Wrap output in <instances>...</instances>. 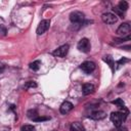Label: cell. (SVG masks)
<instances>
[{
	"mask_svg": "<svg viewBox=\"0 0 131 131\" xmlns=\"http://www.w3.org/2000/svg\"><path fill=\"white\" fill-rule=\"evenodd\" d=\"M130 29H131V28H130V24H129V23H122V24L119 26V28L117 29L116 33H117V35H119V36H126V35L129 34Z\"/></svg>",
	"mask_w": 131,
	"mask_h": 131,
	"instance_id": "52a82bcc",
	"label": "cell"
},
{
	"mask_svg": "<svg viewBox=\"0 0 131 131\" xmlns=\"http://www.w3.org/2000/svg\"><path fill=\"white\" fill-rule=\"evenodd\" d=\"M40 66H41V61L40 60H35V61L31 62L29 67H30V69L32 71H38L39 68H40Z\"/></svg>",
	"mask_w": 131,
	"mask_h": 131,
	"instance_id": "5bb4252c",
	"label": "cell"
},
{
	"mask_svg": "<svg viewBox=\"0 0 131 131\" xmlns=\"http://www.w3.org/2000/svg\"><path fill=\"white\" fill-rule=\"evenodd\" d=\"M111 121L114 123V125L116 127H119L122 125L123 122H125L126 118H127V115L122 113V112H113L111 114Z\"/></svg>",
	"mask_w": 131,
	"mask_h": 131,
	"instance_id": "6da1fadb",
	"label": "cell"
},
{
	"mask_svg": "<svg viewBox=\"0 0 131 131\" xmlns=\"http://www.w3.org/2000/svg\"><path fill=\"white\" fill-rule=\"evenodd\" d=\"M3 70H4V64L0 62V73H1V72H2Z\"/></svg>",
	"mask_w": 131,
	"mask_h": 131,
	"instance_id": "484cf974",
	"label": "cell"
},
{
	"mask_svg": "<svg viewBox=\"0 0 131 131\" xmlns=\"http://www.w3.org/2000/svg\"><path fill=\"white\" fill-rule=\"evenodd\" d=\"M80 69L85 73V74H90L95 70V63L93 61H84L81 66Z\"/></svg>",
	"mask_w": 131,
	"mask_h": 131,
	"instance_id": "ba28073f",
	"label": "cell"
},
{
	"mask_svg": "<svg viewBox=\"0 0 131 131\" xmlns=\"http://www.w3.org/2000/svg\"><path fill=\"white\" fill-rule=\"evenodd\" d=\"M70 130L71 131H86L84 126L79 123V122H74L71 124V127H70Z\"/></svg>",
	"mask_w": 131,
	"mask_h": 131,
	"instance_id": "7c38bea8",
	"label": "cell"
},
{
	"mask_svg": "<svg viewBox=\"0 0 131 131\" xmlns=\"http://www.w3.org/2000/svg\"><path fill=\"white\" fill-rule=\"evenodd\" d=\"M70 20L72 21V24L74 26H78V28H80L84 21V13L81 11H78V10L73 11L70 14Z\"/></svg>",
	"mask_w": 131,
	"mask_h": 131,
	"instance_id": "7a4b0ae2",
	"label": "cell"
},
{
	"mask_svg": "<svg viewBox=\"0 0 131 131\" xmlns=\"http://www.w3.org/2000/svg\"><path fill=\"white\" fill-rule=\"evenodd\" d=\"M112 103H113V104H115V105H117L118 107H122V106H124V105H125V102H124V100H123L122 98H117V99L113 100V101H112Z\"/></svg>",
	"mask_w": 131,
	"mask_h": 131,
	"instance_id": "e0dca14e",
	"label": "cell"
},
{
	"mask_svg": "<svg viewBox=\"0 0 131 131\" xmlns=\"http://www.w3.org/2000/svg\"><path fill=\"white\" fill-rule=\"evenodd\" d=\"M103 60L111 67V69L114 71V69H115V61H114V59H113V57L112 56H110V55H106V56H104L103 57Z\"/></svg>",
	"mask_w": 131,
	"mask_h": 131,
	"instance_id": "4fadbf2b",
	"label": "cell"
},
{
	"mask_svg": "<svg viewBox=\"0 0 131 131\" xmlns=\"http://www.w3.org/2000/svg\"><path fill=\"white\" fill-rule=\"evenodd\" d=\"M33 87H37V83L34 81H29L26 84V88H33Z\"/></svg>",
	"mask_w": 131,
	"mask_h": 131,
	"instance_id": "ffe728a7",
	"label": "cell"
},
{
	"mask_svg": "<svg viewBox=\"0 0 131 131\" xmlns=\"http://www.w3.org/2000/svg\"><path fill=\"white\" fill-rule=\"evenodd\" d=\"M47 120H49V118L48 117H37L36 119H34L33 121L34 122H43V121H47Z\"/></svg>",
	"mask_w": 131,
	"mask_h": 131,
	"instance_id": "7402d4cb",
	"label": "cell"
},
{
	"mask_svg": "<svg viewBox=\"0 0 131 131\" xmlns=\"http://www.w3.org/2000/svg\"><path fill=\"white\" fill-rule=\"evenodd\" d=\"M6 33H7V30H6L5 26H3V25H0V35H2V36H5V35H6Z\"/></svg>",
	"mask_w": 131,
	"mask_h": 131,
	"instance_id": "603a6c76",
	"label": "cell"
},
{
	"mask_svg": "<svg viewBox=\"0 0 131 131\" xmlns=\"http://www.w3.org/2000/svg\"><path fill=\"white\" fill-rule=\"evenodd\" d=\"M20 131H36V128L33 125H24L20 128Z\"/></svg>",
	"mask_w": 131,
	"mask_h": 131,
	"instance_id": "ac0fdd59",
	"label": "cell"
},
{
	"mask_svg": "<svg viewBox=\"0 0 131 131\" xmlns=\"http://www.w3.org/2000/svg\"><path fill=\"white\" fill-rule=\"evenodd\" d=\"M73 107H74L73 103L66 100V101H63V102L61 103V105H60V107H59V112H60L62 115H66V114L70 113V112L73 110Z\"/></svg>",
	"mask_w": 131,
	"mask_h": 131,
	"instance_id": "9c48e42d",
	"label": "cell"
},
{
	"mask_svg": "<svg viewBox=\"0 0 131 131\" xmlns=\"http://www.w3.org/2000/svg\"><path fill=\"white\" fill-rule=\"evenodd\" d=\"M49 26H50V20L49 19H43L39 23L38 27H37V30H36V33L37 35H42L44 34L48 29H49Z\"/></svg>",
	"mask_w": 131,
	"mask_h": 131,
	"instance_id": "5b68a950",
	"label": "cell"
},
{
	"mask_svg": "<svg viewBox=\"0 0 131 131\" xmlns=\"http://www.w3.org/2000/svg\"><path fill=\"white\" fill-rule=\"evenodd\" d=\"M113 11L115 12V15H116V16H120V17H122V18L124 17V12H123L122 10H120L118 7H114V8H113Z\"/></svg>",
	"mask_w": 131,
	"mask_h": 131,
	"instance_id": "d6986e66",
	"label": "cell"
},
{
	"mask_svg": "<svg viewBox=\"0 0 131 131\" xmlns=\"http://www.w3.org/2000/svg\"><path fill=\"white\" fill-rule=\"evenodd\" d=\"M105 116H106V114L103 111H95L89 115V117L93 120H102L105 118Z\"/></svg>",
	"mask_w": 131,
	"mask_h": 131,
	"instance_id": "30bf717a",
	"label": "cell"
},
{
	"mask_svg": "<svg viewBox=\"0 0 131 131\" xmlns=\"http://www.w3.org/2000/svg\"><path fill=\"white\" fill-rule=\"evenodd\" d=\"M130 36H127V37H125V38H122V39H116L115 40V43H117V44H119V43H122V42H125V41H128V40H130Z\"/></svg>",
	"mask_w": 131,
	"mask_h": 131,
	"instance_id": "44dd1931",
	"label": "cell"
},
{
	"mask_svg": "<svg viewBox=\"0 0 131 131\" xmlns=\"http://www.w3.org/2000/svg\"><path fill=\"white\" fill-rule=\"evenodd\" d=\"M78 49L81 51V52H84V53H88L91 49V45H90V41L87 39V38H82L79 42H78V45H77Z\"/></svg>",
	"mask_w": 131,
	"mask_h": 131,
	"instance_id": "3957f363",
	"label": "cell"
},
{
	"mask_svg": "<svg viewBox=\"0 0 131 131\" xmlns=\"http://www.w3.org/2000/svg\"><path fill=\"white\" fill-rule=\"evenodd\" d=\"M93 90H94V86L92 84H90V83H86V84H84L82 86V93L84 95H87V94L92 93Z\"/></svg>",
	"mask_w": 131,
	"mask_h": 131,
	"instance_id": "8fae6325",
	"label": "cell"
},
{
	"mask_svg": "<svg viewBox=\"0 0 131 131\" xmlns=\"http://www.w3.org/2000/svg\"><path fill=\"white\" fill-rule=\"evenodd\" d=\"M27 116H28V118H29V119L34 120V119H36L39 115H38V113H37V111H36V110H30V111H28Z\"/></svg>",
	"mask_w": 131,
	"mask_h": 131,
	"instance_id": "2e32d148",
	"label": "cell"
},
{
	"mask_svg": "<svg viewBox=\"0 0 131 131\" xmlns=\"http://www.w3.org/2000/svg\"><path fill=\"white\" fill-rule=\"evenodd\" d=\"M54 131H55V130H54Z\"/></svg>",
	"mask_w": 131,
	"mask_h": 131,
	"instance_id": "4316f807",
	"label": "cell"
},
{
	"mask_svg": "<svg viewBox=\"0 0 131 131\" xmlns=\"http://www.w3.org/2000/svg\"><path fill=\"white\" fill-rule=\"evenodd\" d=\"M127 61H128V59H126V58H121V59L117 62V64L120 66V64H122V63H124V62H127Z\"/></svg>",
	"mask_w": 131,
	"mask_h": 131,
	"instance_id": "cb8c5ba5",
	"label": "cell"
},
{
	"mask_svg": "<svg viewBox=\"0 0 131 131\" xmlns=\"http://www.w3.org/2000/svg\"><path fill=\"white\" fill-rule=\"evenodd\" d=\"M128 7H129V4H128V2H126V1H120L119 4H118V8H119L120 10H122L123 12L126 11V10L128 9Z\"/></svg>",
	"mask_w": 131,
	"mask_h": 131,
	"instance_id": "9a60e30c",
	"label": "cell"
},
{
	"mask_svg": "<svg viewBox=\"0 0 131 131\" xmlns=\"http://www.w3.org/2000/svg\"><path fill=\"white\" fill-rule=\"evenodd\" d=\"M101 19L106 25H113V24H116L117 23L118 17L114 13H112V12H105V13H103L101 15Z\"/></svg>",
	"mask_w": 131,
	"mask_h": 131,
	"instance_id": "277c9868",
	"label": "cell"
},
{
	"mask_svg": "<svg viewBox=\"0 0 131 131\" xmlns=\"http://www.w3.org/2000/svg\"><path fill=\"white\" fill-rule=\"evenodd\" d=\"M69 52V45L68 44H64V45H61L59 47H57L53 52L52 54L56 57H64Z\"/></svg>",
	"mask_w": 131,
	"mask_h": 131,
	"instance_id": "8992f818",
	"label": "cell"
},
{
	"mask_svg": "<svg viewBox=\"0 0 131 131\" xmlns=\"http://www.w3.org/2000/svg\"><path fill=\"white\" fill-rule=\"evenodd\" d=\"M117 128V131H127V128L126 127H123L122 125L119 126V127H116Z\"/></svg>",
	"mask_w": 131,
	"mask_h": 131,
	"instance_id": "d4e9b609",
	"label": "cell"
}]
</instances>
